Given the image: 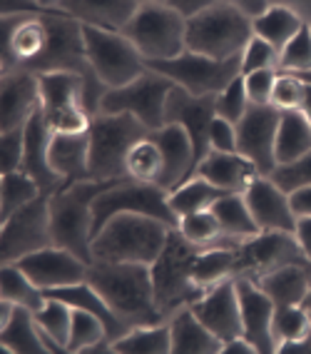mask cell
<instances>
[{
    "mask_svg": "<svg viewBox=\"0 0 311 354\" xmlns=\"http://www.w3.org/2000/svg\"><path fill=\"white\" fill-rule=\"evenodd\" d=\"M122 212H140V215H150L154 220L165 222L167 227H177L179 217L174 215V209L170 205V192L159 185L150 183H137L130 177H122L114 185H110L108 190L100 192L92 203V217H95V232L110 222L114 215Z\"/></svg>",
    "mask_w": 311,
    "mask_h": 354,
    "instance_id": "obj_11",
    "label": "cell"
},
{
    "mask_svg": "<svg viewBox=\"0 0 311 354\" xmlns=\"http://www.w3.org/2000/svg\"><path fill=\"white\" fill-rule=\"evenodd\" d=\"M301 113H304V118L309 120L311 125V82H306V90H304V100H301Z\"/></svg>",
    "mask_w": 311,
    "mask_h": 354,
    "instance_id": "obj_58",
    "label": "cell"
},
{
    "mask_svg": "<svg viewBox=\"0 0 311 354\" xmlns=\"http://www.w3.org/2000/svg\"><path fill=\"white\" fill-rule=\"evenodd\" d=\"M172 88L174 82L170 77L147 68L137 80L122 88L105 90L100 100V113H128L152 133L167 125V97Z\"/></svg>",
    "mask_w": 311,
    "mask_h": 354,
    "instance_id": "obj_9",
    "label": "cell"
},
{
    "mask_svg": "<svg viewBox=\"0 0 311 354\" xmlns=\"http://www.w3.org/2000/svg\"><path fill=\"white\" fill-rule=\"evenodd\" d=\"M281 354H311V332L301 342H294V344H286L281 349Z\"/></svg>",
    "mask_w": 311,
    "mask_h": 354,
    "instance_id": "obj_57",
    "label": "cell"
},
{
    "mask_svg": "<svg viewBox=\"0 0 311 354\" xmlns=\"http://www.w3.org/2000/svg\"><path fill=\"white\" fill-rule=\"evenodd\" d=\"M112 354H172L170 322L130 327L112 344Z\"/></svg>",
    "mask_w": 311,
    "mask_h": 354,
    "instance_id": "obj_36",
    "label": "cell"
},
{
    "mask_svg": "<svg viewBox=\"0 0 311 354\" xmlns=\"http://www.w3.org/2000/svg\"><path fill=\"white\" fill-rule=\"evenodd\" d=\"M277 75H279L277 68H264V70H254V73H247L244 75V88H247L249 102H254V105H272V93H274Z\"/></svg>",
    "mask_w": 311,
    "mask_h": 354,
    "instance_id": "obj_49",
    "label": "cell"
},
{
    "mask_svg": "<svg viewBox=\"0 0 311 354\" xmlns=\"http://www.w3.org/2000/svg\"><path fill=\"white\" fill-rule=\"evenodd\" d=\"M40 110V80L30 70H0V133L26 127Z\"/></svg>",
    "mask_w": 311,
    "mask_h": 354,
    "instance_id": "obj_19",
    "label": "cell"
},
{
    "mask_svg": "<svg viewBox=\"0 0 311 354\" xmlns=\"http://www.w3.org/2000/svg\"><path fill=\"white\" fill-rule=\"evenodd\" d=\"M150 135H152L154 142L159 145L162 160H165V172H162L159 187H165L167 192H172L187 177L194 175V167H197L194 147H192L187 133L179 125H174V122H167L165 127L152 130Z\"/></svg>",
    "mask_w": 311,
    "mask_h": 354,
    "instance_id": "obj_24",
    "label": "cell"
},
{
    "mask_svg": "<svg viewBox=\"0 0 311 354\" xmlns=\"http://www.w3.org/2000/svg\"><path fill=\"white\" fill-rule=\"evenodd\" d=\"M122 180V177H120ZM117 180H83L65 185L63 190L50 195V217L55 245L68 250L92 265V237H95V217L92 203Z\"/></svg>",
    "mask_w": 311,
    "mask_h": 354,
    "instance_id": "obj_3",
    "label": "cell"
},
{
    "mask_svg": "<svg viewBox=\"0 0 311 354\" xmlns=\"http://www.w3.org/2000/svg\"><path fill=\"white\" fill-rule=\"evenodd\" d=\"M137 3H167V0H137Z\"/></svg>",
    "mask_w": 311,
    "mask_h": 354,
    "instance_id": "obj_62",
    "label": "cell"
},
{
    "mask_svg": "<svg viewBox=\"0 0 311 354\" xmlns=\"http://www.w3.org/2000/svg\"><path fill=\"white\" fill-rule=\"evenodd\" d=\"M45 304L35 315V322L43 329V337L48 342L50 354H68V339H70V327H72V307L68 302L57 297L45 295Z\"/></svg>",
    "mask_w": 311,
    "mask_h": 354,
    "instance_id": "obj_32",
    "label": "cell"
},
{
    "mask_svg": "<svg viewBox=\"0 0 311 354\" xmlns=\"http://www.w3.org/2000/svg\"><path fill=\"white\" fill-rule=\"evenodd\" d=\"M26 155V127L0 133V175L18 172Z\"/></svg>",
    "mask_w": 311,
    "mask_h": 354,
    "instance_id": "obj_48",
    "label": "cell"
},
{
    "mask_svg": "<svg viewBox=\"0 0 311 354\" xmlns=\"http://www.w3.org/2000/svg\"><path fill=\"white\" fill-rule=\"evenodd\" d=\"M294 234H297V240H299V245H301V250H304V254L311 259V217H299Z\"/></svg>",
    "mask_w": 311,
    "mask_h": 354,
    "instance_id": "obj_54",
    "label": "cell"
},
{
    "mask_svg": "<svg viewBox=\"0 0 311 354\" xmlns=\"http://www.w3.org/2000/svg\"><path fill=\"white\" fill-rule=\"evenodd\" d=\"M274 342H277V354L286 344L301 342L311 332V312L304 304H284V307H274V322H272Z\"/></svg>",
    "mask_w": 311,
    "mask_h": 354,
    "instance_id": "obj_40",
    "label": "cell"
},
{
    "mask_svg": "<svg viewBox=\"0 0 311 354\" xmlns=\"http://www.w3.org/2000/svg\"><path fill=\"white\" fill-rule=\"evenodd\" d=\"M214 108H217V115H219V118L234 122V125L244 118V113H247V108H249L247 88H244V75L234 77L222 93H217Z\"/></svg>",
    "mask_w": 311,
    "mask_h": 354,
    "instance_id": "obj_44",
    "label": "cell"
},
{
    "mask_svg": "<svg viewBox=\"0 0 311 354\" xmlns=\"http://www.w3.org/2000/svg\"><path fill=\"white\" fill-rule=\"evenodd\" d=\"M55 245L50 195H38L18 212L0 222V265L18 262L32 252Z\"/></svg>",
    "mask_w": 311,
    "mask_h": 354,
    "instance_id": "obj_13",
    "label": "cell"
},
{
    "mask_svg": "<svg viewBox=\"0 0 311 354\" xmlns=\"http://www.w3.org/2000/svg\"><path fill=\"white\" fill-rule=\"evenodd\" d=\"M227 3H232V6H237L239 10H244L249 18H254V15H259L261 10L269 8V0H227Z\"/></svg>",
    "mask_w": 311,
    "mask_h": 354,
    "instance_id": "obj_56",
    "label": "cell"
},
{
    "mask_svg": "<svg viewBox=\"0 0 311 354\" xmlns=\"http://www.w3.org/2000/svg\"><path fill=\"white\" fill-rule=\"evenodd\" d=\"M217 118L214 95H192L182 88H172L167 97V122H174L187 133L192 147H194V160H199L210 152V127Z\"/></svg>",
    "mask_w": 311,
    "mask_h": 354,
    "instance_id": "obj_18",
    "label": "cell"
},
{
    "mask_svg": "<svg viewBox=\"0 0 311 354\" xmlns=\"http://www.w3.org/2000/svg\"><path fill=\"white\" fill-rule=\"evenodd\" d=\"M192 279L202 292L214 290L217 285L234 279V247H207L199 250Z\"/></svg>",
    "mask_w": 311,
    "mask_h": 354,
    "instance_id": "obj_35",
    "label": "cell"
},
{
    "mask_svg": "<svg viewBox=\"0 0 311 354\" xmlns=\"http://www.w3.org/2000/svg\"><path fill=\"white\" fill-rule=\"evenodd\" d=\"M38 6L43 8L45 13H63V0H38Z\"/></svg>",
    "mask_w": 311,
    "mask_h": 354,
    "instance_id": "obj_59",
    "label": "cell"
},
{
    "mask_svg": "<svg viewBox=\"0 0 311 354\" xmlns=\"http://www.w3.org/2000/svg\"><path fill=\"white\" fill-rule=\"evenodd\" d=\"M311 150V125L301 110H286L279 118L277 127V165L292 162Z\"/></svg>",
    "mask_w": 311,
    "mask_h": 354,
    "instance_id": "obj_34",
    "label": "cell"
},
{
    "mask_svg": "<svg viewBox=\"0 0 311 354\" xmlns=\"http://www.w3.org/2000/svg\"><path fill=\"white\" fill-rule=\"evenodd\" d=\"M252 35V18L227 0H219L217 6L187 18V50L202 53L214 60L241 55Z\"/></svg>",
    "mask_w": 311,
    "mask_h": 354,
    "instance_id": "obj_6",
    "label": "cell"
},
{
    "mask_svg": "<svg viewBox=\"0 0 311 354\" xmlns=\"http://www.w3.org/2000/svg\"><path fill=\"white\" fill-rule=\"evenodd\" d=\"M269 6H284L311 26V0H269Z\"/></svg>",
    "mask_w": 311,
    "mask_h": 354,
    "instance_id": "obj_53",
    "label": "cell"
},
{
    "mask_svg": "<svg viewBox=\"0 0 311 354\" xmlns=\"http://www.w3.org/2000/svg\"><path fill=\"white\" fill-rule=\"evenodd\" d=\"M304 90H306V82L299 75H294V73H279L277 82H274L272 105L277 110H281V113L299 110L301 108V100H304Z\"/></svg>",
    "mask_w": 311,
    "mask_h": 354,
    "instance_id": "obj_46",
    "label": "cell"
},
{
    "mask_svg": "<svg viewBox=\"0 0 311 354\" xmlns=\"http://www.w3.org/2000/svg\"><path fill=\"white\" fill-rule=\"evenodd\" d=\"M190 307L222 342L244 337L241 335V310H239L234 279L222 282L214 290L204 292L202 297L194 304H190Z\"/></svg>",
    "mask_w": 311,
    "mask_h": 354,
    "instance_id": "obj_23",
    "label": "cell"
},
{
    "mask_svg": "<svg viewBox=\"0 0 311 354\" xmlns=\"http://www.w3.org/2000/svg\"><path fill=\"white\" fill-rule=\"evenodd\" d=\"M309 259L294 232H259L234 247V279H259L292 262Z\"/></svg>",
    "mask_w": 311,
    "mask_h": 354,
    "instance_id": "obj_15",
    "label": "cell"
},
{
    "mask_svg": "<svg viewBox=\"0 0 311 354\" xmlns=\"http://www.w3.org/2000/svg\"><path fill=\"white\" fill-rule=\"evenodd\" d=\"M170 230L174 227L140 212L114 215L92 237V262L152 265L165 247Z\"/></svg>",
    "mask_w": 311,
    "mask_h": 354,
    "instance_id": "obj_2",
    "label": "cell"
},
{
    "mask_svg": "<svg viewBox=\"0 0 311 354\" xmlns=\"http://www.w3.org/2000/svg\"><path fill=\"white\" fill-rule=\"evenodd\" d=\"M137 0H63L60 10L83 26L122 32L137 13Z\"/></svg>",
    "mask_w": 311,
    "mask_h": 354,
    "instance_id": "obj_26",
    "label": "cell"
},
{
    "mask_svg": "<svg viewBox=\"0 0 311 354\" xmlns=\"http://www.w3.org/2000/svg\"><path fill=\"white\" fill-rule=\"evenodd\" d=\"M289 200H292V209L297 220L299 217H311V185L309 187H301V190H294L289 195Z\"/></svg>",
    "mask_w": 311,
    "mask_h": 354,
    "instance_id": "obj_52",
    "label": "cell"
},
{
    "mask_svg": "<svg viewBox=\"0 0 311 354\" xmlns=\"http://www.w3.org/2000/svg\"><path fill=\"white\" fill-rule=\"evenodd\" d=\"M194 175L210 180L214 187L224 192H244L254 183L259 172L244 155L239 152H217L210 150L194 167Z\"/></svg>",
    "mask_w": 311,
    "mask_h": 354,
    "instance_id": "obj_25",
    "label": "cell"
},
{
    "mask_svg": "<svg viewBox=\"0 0 311 354\" xmlns=\"http://www.w3.org/2000/svg\"><path fill=\"white\" fill-rule=\"evenodd\" d=\"M212 212L217 215L219 225H222V234L229 245H241V242L252 240L254 234H259V225L254 222L252 212L247 207V200L239 192H229V195L219 197L212 205Z\"/></svg>",
    "mask_w": 311,
    "mask_h": 354,
    "instance_id": "obj_31",
    "label": "cell"
},
{
    "mask_svg": "<svg viewBox=\"0 0 311 354\" xmlns=\"http://www.w3.org/2000/svg\"><path fill=\"white\" fill-rule=\"evenodd\" d=\"M40 110L52 135H72L90 130L88 80L77 73H40Z\"/></svg>",
    "mask_w": 311,
    "mask_h": 354,
    "instance_id": "obj_8",
    "label": "cell"
},
{
    "mask_svg": "<svg viewBox=\"0 0 311 354\" xmlns=\"http://www.w3.org/2000/svg\"><path fill=\"white\" fill-rule=\"evenodd\" d=\"M165 172V160H162V150L154 142L152 135L142 138L137 145L130 150L128 155V177L137 180V183H150L159 185Z\"/></svg>",
    "mask_w": 311,
    "mask_h": 354,
    "instance_id": "obj_41",
    "label": "cell"
},
{
    "mask_svg": "<svg viewBox=\"0 0 311 354\" xmlns=\"http://www.w3.org/2000/svg\"><path fill=\"white\" fill-rule=\"evenodd\" d=\"M147 68L170 77L177 88L187 90L192 95H217L234 77L241 75V55L229 57V60H214L202 53L184 50L182 55L172 57V60L147 63Z\"/></svg>",
    "mask_w": 311,
    "mask_h": 354,
    "instance_id": "obj_12",
    "label": "cell"
},
{
    "mask_svg": "<svg viewBox=\"0 0 311 354\" xmlns=\"http://www.w3.org/2000/svg\"><path fill=\"white\" fill-rule=\"evenodd\" d=\"M264 68H277L279 70V50L272 48L267 40L252 35L244 50H241V75L247 73H254V70H264Z\"/></svg>",
    "mask_w": 311,
    "mask_h": 354,
    "instance_id": "obj_47",
    "label": "cell"
},
{
    "mask_svg": "<svg viewBox=\"0 0 311 354\" xmlns=\"http://www.w3.org/2000/svg\"><path fill=\"white\" fill-rule=\"evenodd\" d=\"M199 250L202 247H194L192 242H187L179 234V230L174 227L167 234V242L159 257L150 265L154 302H157L159 312L165 317L174 315L182 307H190L204 295L192 279V267H194Z\"/></svg>",
    "mask_w": 311,
    "mask_h": 354,
    "instance_id": "obj_4",
    "label": "cell"
},
{
    "mask_svg": "<svg viewBox=\"0 0 311 354\" xmlns=\"http://www.w3.org/2000/svg\"><path fill=\"white\" fill-rule=\"evenodd\" d=\"M125 35L145 57V63L172 60L187 50V18L167 3H140Z\"/></svg>",
    "mask_w": 311,
    "mask_h": 354,
    "instance_id": "obj_7",
    "label": "cell"
},
{
    "mask_svg": "<svg viewBox=\"0 0 311 354\" xmlns=\"http://www.w3.org/2000/svg\"><path fill=\"white\" fill-rule=\"evenodd\" d=\"M299 77L304 82H311V70H306V73H299Z\"/></svg>",
    "mask_w": 311,
    "mask_h": 354,
    "instance_id": "obj_60",
    "label": "cell"
},
{
    "mask_svg": "<svg viewBox=\"0 0 311 354\" xmlns=\"http://www.w3.org/2000/svg\"><path fill=\"white\" fill-rule=\"evenodd\" d=\"M274 183L279 185L281 190L292 195L294 190L309 187L311 185V150L301 158L292 160V162H281L274 167V172L269 175Z\"/></svg>",
    "mask_w": 311,
    "mask_h": 354,
    "instance_id": "obj_45",
    "label": "cell"
},
{
    "mask_svg": "<svg viewBox=\"0 0 311 354\" xmlns=\"http://www.w3.org/2000/svg\"><path fill=\"white\" fill-rule=\"evenodd\" d=\"M43 195L35 180L26 175V172H6L0 175V222L18 212L20 207H26L30 200Z\"/></svg>",
    "mask_w": 311,
    "mask_h": 354,
    "instance_id": "obj_42",
    "label": "cell"
},
{
    "mask_svg": "<svg viewBox=\"0 0 311 354\" xmlns=\"http://www.w3.org/2000/svg\"><path fill=\"white\" fill-rule=\"evenodd\" d=\"M217 3H219V0H167V6L174 8L177 13L184 15V18H192V15L202 13V10L217 6Z\"/></svg>",
    "mask_w": 311,
    "mask_h": 354,
    "instance_id": "obj_51",
    "label": "cell"
},
{
    "mask_svg": "<svg viewBox=\"0 0 311 354\" xmlns=\"http://www.w3.org/2000/svg\"><path fill=\"white\" fill-rule=\"evenodd\" d=\"M306 23L299 18L294 10L284 6H269L267 10H261L259 15L252 18V28H254V35L261 40H267L272 48L277 50H284L286 43L297 35Z\"/></svg>",
    "mask_w": 311,
    "mask_h": 354,
    "instance_id": "obj_33",
    "label": "cell"
},
{
    "mask_svg": "<svg viewBox=\"0 0 311 354\" xmlns=\"http://www.w3.org/2000/svg\"><path fill=\"white\" fill-rule=\"evenodd\" d=\"M88 60L105 88H122L147 70L145 57L125 32L83 26Z\"/></svg>",
    "mask_w": 311,
    "mask_h": 354,
    "instance_id": "obj_10",
    "label": "cell"
},
{
    "mask_svg": "<svg viewBox=\"0 0 311 354\" xmlns=\"http://www.w3.org/2000/svg\"><path fill=\"white\" fill-rule=\"evenodd\" d=\"M210 150L237 152V125L217 115L210 127Z\"/></svg>",
    "mask_w": 311,
    "mask_h": 354,
    "instance_id": "obj_50",
    "label": "cell"
},
{
    "mask_svg": "<svg viewBox=\"0 0 311 354\" xmlns=\"http://www.w3.org/2000/svg\"><path fill=\"white\" fill-rule=\"evenodd\" d=\"M281 110L274 105H254L249 102L247 113L237 122V152L254 165L257 172L269 177L277 167V127Z\"/></svg>",
    "mask_w": 311,
    "mask_h": 354,
    "instance_id": "obj_16",
    "label": "cell"
},
{
    "mask_svg": "<svg viewBox=\"0 0 311 354\" xmlns=\"http://www.w3.org/2000/svg\"><path fill=\"white\" fill-rule=\"evenodd\" d=\"M241 195L247 200L249 212L261 232H294L297 230V215L292 209L289 192L281 190L272 177L259 175Z\"/></svg>",
    "mask_w": 311,
    "mask_h": 354,
    "instance_id": "obj_21",
    "label": "cell"
},
{
    "mask_svg": "<svg viewBox=\"0 0 311 354\" xmlns=\"http://www.w3.org/2000/svg\"><path fill=\"white\" fill-rule=\"evenodd\" d=\"M257 285L267 292L277 307L301 304L311 290V259L279 267V270L257 279Z\"/></svg>",
    "mask_w": 311,
    "mask_h": 354,
    "instance_id": "obj_29",
    "label": "cell"
},
{
    "mask_svg": "<svg viewBox=\"0 0 311 354\" xmlns=\"http://www.w3.org/2000/svg\"><path fill=\"white\" fill-rule=\"evenodd\" d=\"M0 344L13 354H50L43 329L35 322V315L28 307H15L6 327H0Z\"/></svg>",
    "mask_w": 311,
    "mask_h": 354,
    "instance_id": "obj_30",
    "label": "cell"
},
{
    "mask_svg": "<svg viewBox=\"0 0 311 354\" xmlns=\"http://www.w3.org/2000/svg\"><path fill=\"white\" fill-rule=\"evenodd\" d=\"M172 354H222L224 342L199 319L192 307H182L167 317Z\"/></svg>",
    "mask_w": 311,
    "mask_h": 354,
    "instance_id": "obj_27",
    "label": "cell"
},
{
    "mask_svg": "<svg viewBox=\"0 0 311 354\" xmlns=\"http://www.w3.org/2000/svg\"><path fill=\"white\" fill-rule=\"evenodd\" d=\"M150 130L128 113H97L90 120V180L128 177V155Z\"/></svg>",
    "mask_w": 311,
    "mask_h": 354,
    "instance_id": "obj_5",
    "label": "cell"
},
{
    "mask_svg": "<svg viewBox=\"0 0 311 354\" xmlns=\"http://www.w3.org/2000/svg\"><path fill=\"white\" fill-rule=\"evenodd\" d=\"M301 304H304L306 310L311 312V290H309V295H306V297H304V302H301Z\"/></svg>",
    "mask_w": 311,
    "mask_h": 354,
    "instance_id": "obj_61",
    "label": "cell"
},
{
    "mask_svg": "<svg viewBox=\"0 0 311 354\" xmlns=\"http://www.w3.org/2000/svg\"><path fill=\"white\" fill-rule=\"evenodd\" d=\"M48 40L45 10L0 15V70H32L43 57Z\"/></svg>",
    "mask_w": 311,
    "mask_h": 354,
    "instance_id": "obj_14",
    "label": "cell"
},
{
    "mask_svg": "<svg viewBox=\"0 0 311 354\" xmlns=\"http://www.w3.org/2000/svg\"><path fill=\"white\" fill-rule=\"evenodd\" d=\"M88 285L100 292V297L110 304V310L128 329L167 319L154 302L150 265L92 262L88 267Z\"/></svg>",
    "mask_w": 311,
    "mask_h": 354,
    "instance_id": "obj_1",
    "label": "cell"
},
{
    "mask_svg": "<svg viewBox=\"0 0 311 354\" xmlns=\"http://www.w3.org/2000/svg\"><path fill=\"white\" fill-rule=\"evenodd\" d=\"M50 165L65 185L90 180V130L72 135H52Z\"/></svg>",
    "mask_w": 311,
    "mask_h": 354,
    "instance_id": "obj_28",
    "label": "cell"
},
{
    "mask_svg": "<svg viewBox=\"0 0 311 354\" xmlns=\"http://www.w3.org/2000/svg\"><path fill=\"white\" fill-rule=\"evenodd\" d=\"M15 265L28 274L43 292L63 290V287L80 285L88 279V262L63 247H45L40 252L18 259Z\"/></svg>",
    "mask_w": 311,
    "mask_h": 354,
    "instance_id": "obj_17",
    "label": "cell"
},
{
    "mask_svg": "<svg viewBox=\"0 0 311 354\" xmlns=\"http://www.w3.org/2000/svg\"><path fill=\"white\" fill-rule=\"evenodd\" d=\"M311 70V26L306 23L301 30L294 35L286 48L279 53V73H306Z\"/></svg>",
    "mask_w": 311,
    "mask_h": 354,
    "instance_id": "obj_43",
    "label": "cell"
},
{
    "mask_svg": "<svg viewBox=\"0 0 311 354\" xmlns=\"http://www.w3.org/2000/svg\"><path fill=\"white\" fill-rule=\"evenodd\" d=\"M177 230L184 240L192 242L194 247H234L224 240L222 225L217 220V215L210 209H199V212H190V215H182L177 222Z\"/></svg>",
    "mask_w": 311,
    "mask_h": 354,
    "instance_id": "obj_39",
    "label": "cell"
},
{
    "mask_svg": "<svg viewBox=\"0 0 311 354\" xmlns=\"http://www.w3.org/2000/svg\"><path fill=\"white\" fill-rule=\"evenodd\" d=\"M234 285L241 310V335L254 344L259 354H277V342H274L272 332L274 307L277 304L269 299V295L257 285L254 279L239 277L234 279Z\"/></svg>",
    "mask_w": 311,
    "mask_h": 354,
    "instance_id": "obj_20",
    "label": "cell"
},
{
    "mask_svg": "<svg viewBox=\"0 0 311 354\" xmlns=\"http://www.w3.org/2000/svg\"><path fill=\"white\" fill-rule=\"evenodd\" d=\"M222 354H259V352H257V347L247 337H237V339L224 342Z\"/></svg>",
    "mask_w": 311,
    "mask_h": 354,
    "instance_id": "obj_55",
    "label": "cell"
},
{
    "mask_svg": "<svg viewBox=\"0 0 311 354\" xmlns=\"http://www.w3.org/2000/svg\"><path fill=\"white\" fill-rule=\"evenodd\" d=\"M50 127L45 122L43 110H38L26 122V155H23L20 172H26L30 180H35L43 195H55L65 187L63 177L57 175L50 165Z\"/></svg>",
    "mask_w": 311,
    "mask_h": 354,
    "instance_id": "obj_22",
    "label": "cell"
},
{
    "mask_svg": "<svg viewBox=\"0 0 311 354\" xmlns=\"http://www.w3.org/2000/svg\"><path fill=\"white\" fill-rule=\"evenodd\" d=\"M224 195H229V192L214 187L204 177L192 175L170 192V205L174 209V215L182 217V215H190V212H199V209H210Z\"/></svg>",
    "mask_w": 311,
    "mask_h": 354,
    "instance_id": "obj_37",
    "label": "cell"
},
{
    "mask_svg": "<svg viewBox=\"0 0 311 354\" xmlns=\"http://www.w3.org/2000/svg\"><path fill=\"white\" fill-rule=\"evenodd\" d=\"M0 299L38 312L48 297L15 262H8V265H0Z\"/></svg>",
    "mask_w": 311,
    "mask_h": 354,
    "instance_id": "obj_38",
    "label": "cell"
}]
</instances>
